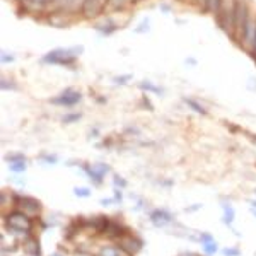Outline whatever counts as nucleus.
<instances>
[{"instance_id": "nucleus-1", "label": "nucleus", "mask_w": 256, "mask_h": 256, "mask_svg": "<svg viewBox=\"0 0 256 256\" xmlns=\"http://www.w3.org/2000/svg\"><path fill=\"white\" fill-rule=\"evenodd\" d=\"M84 52L81 45L77 46H70V48H55L50 50L48 53L41 57L39 63L43 65H62V67H72L75 62H77L79 55Z\"/></svg>"}, {"instance_id": "nucleus-2", "label": "nucleus", "mask_w": 256, "mask_h": 256, "mask_svg": "<svg viewBox=\"0 0 256 256\" xmlns=\"http://www.w3.org/2000/svg\"><path fill=\"white\" fill-rule=\"evenodd\" d=\"M251 12H253V5L251 0H236V9H234V43L239 46L241 34L246 26L248 19H250Z\"/></svg>"}, {"instance_id": "nucleus-3", "label": "nucleus", "mask_w": 256, "mask_h": 256, "mask_svg": "<svg viewBox=\"0 0 256 256\" xmlns=\"http://www.w3.org/2000/svg\"><path fill=\"white\" fill-rule=\"evenodd\" d=\"M234 9H236V0H222V7L219 10V16L215 17V23L234 41Z\"/></svg>"}, {"instance_id": "nucleus-4", "label": "nucleus", "mask_w": 256, "mask_h": 256, "mask_svg": "<svg viewBox=\"0 0 256 256\" xmlns=\"http://www.w3.org/2000/svg\"><path fill=\"white\" fill-rule=\"evenodd\" d=\"M5 224L14 234H19V236H26V234H29L32 229V222L29 219V215H26L21 210H14V212H10V214H7Z\"/></svg>"}, {"instance_id": "nucleus-5", "label": "nucleus", "mask_w": 256, "mask_h": 256, "mask_svg": "<svg viewBox=\"0 0 256 256\" xmlns=\"http://www.w3.org/2000/svg\"><path fill=\"white\" fill-rule=\"evenodd\" d=\"M108 0H84L81 9V19L97 21L106 14Z\"/></svg>"}, {"instance_id": "nucleus-6", "label": "nucleus", "mask_w": 256, "mask_h": 256, "mask_svg": "<svg viewBox=\"0 0 256 256\" xmlns=\"http://www.w3.org/2000/svg\"><path fill=\"white\" fill-rule=\"evenodd\" d=\"M256 39V9L253 7V12H251L250 19H248L246 26L243 29V34H241V41H239V48H243L244 52L250 55L251 50H253Z\"/></svg>"}, {"instance_id": "nucleus-7", "label": "nucleus", "mask_w": 256, "mask_h": 256, "mask_svg": "<svg viewBox=\"0 0 256 256\" xmlns=\"http://www.w3.org/2000/svg\"><path fill=\"white\" fill-rule=\"evenodd\" d=\"M82 92L77 91V89H65V91L60 92L58 96H53L52 99L48 101L53 106H63V108H74L77 104L82 103Z\"/></svg>"}, {"instance_id": "nucleus-8", "label": "nucleus", "mask_w": 256, "mask_h": 256, "mask_svg": "<svg viewBox=\"0 0 256 256\" xmlns=\"http://www.w3.org/2000/svg\"><path fill=\"white\" fill-rule=\"evenodd\" d=\"M125 23H118V19H113V14H104L103 17H99L97 21H94L92 28L99 32L101 36H111L114 32H118L120 29H123Z\"/></svg>"}, {"instance_id": "nucleus-9", "label": "nucleus", "mask_w": 256, "mask_h": 256, "mask_svg": "<svg viewBox=\"0 0 256 256\" xmlns=\"http://www.w3.org/2000/svg\"><path fill=\"white\" fill-rule=\"evenodd\" d=\"M74 17L75 16L62 12V10H48V12L45 14L46 24H50L52 28H58V29H65V28L72 26V23L75 21Z\"/></svg>"}, {"instance_id": "nucleus-10", "label": "nucleus", "mask_w": 256, "mask_h": 256, "mask_svg": "<svg viewBox=\"0 0 256 256\" xmlns=\"http://www.w3.org/2000/svg\"><path fill=\"white\" fill-rule=\"evenodd\" d=\"M82 3H84V0H53V3L50 5L48 10H62V12L72 14L75 17H81Z\"/></svg>"}, {"instance_id": "nucleus-11", "label": "nucleus", "mask_w": 256, "mask_h": 256, "mask_svg": "<svg viewBox=\"0 0 256 256\" xmlns=\"http://www.w3.org/2000/svg\"><path fill=\"white\" fill-rule=\"evenodd\" d=\"M16 207L17 210L24 212L26 215H38L41 212V203L36 198L28 197V195H21L16 197Z\"/></svg>"}, {"instance_id": "nucleus-12", "label": "nucleus", "mask_w": 256, "mask_h": 256, "mask_svg": "<svg viewBox=\"0 0 256 256\" xmlns=\"http://www.w3.org/2000/svg\"><path fill=\"white\" fill-rule=\"evenodd\" d=\"M53 3V0H29L28 3H24V5H21L23 7V10L24 12H29V14H43L45 16L46 14V10L50 9V5Z\"/></svg>"}, {"instance_id": "nucleus-13", "label": "nucleus", "mask_w": 256, "mask_h": 256, "mask_svg": "<svg viewBox=\"0 0 256 256\" xmlns=\"http://www.w3.org/2000/svg\"><path fill=\"white\" fill-rule=\"evenodd\" d=\"M120 246L125 250V253L137 255L143 248V243H142V239H139L137 236H125L120 239Z\"/></svg>"}, {"instance_id": "nucleus-14", "label": "nucleus", "mask_w": 256, "mask_h": 256, "mask_svg": "<svg viewBox=\"0 0 256 256\" xmlns=\"http://www.w3.org/2000/svg\"><path fill=\"white\" fill-rule=\"evenodd\" d=\"M150 221L154 222L156 226H168L169 222L174 221V215L169 214L168 210H164V208H157V210H152L150 212Z\"/></svg>"}, {"instance_id": "nucleus-15", "label": "nucleus", "mask_w": 256, "mask_h": 256, "mask_svg": "<svg viewBox=\"0 0 256 256\" xmlns=\"http://www.w3.org/2000/svg\"><path fill=\"white\" fill-rule=\"evenodd\" d=\"M103 232L106 234L108 237H111V239H121V237H125V232H127V229H125V227L121 226L120 222L108 221V224H106V227H104Z\"/></svg>"}, {"instance_id": "nucleus-16", "label": "nucleus", "mask_w": 256, "mask_h": 256, "mask_svg": "<svg viewBox=\"0 0 256 256\" xmlns=\"http://www.w3.org/2000/svg\"><path fill=\"white\" fill-rule=\"evenodd\" d=\"M96 256H128L120 244H106L96 251Z\"/></svg>"}, {"instance_id": "nucleus-17", "label": "nucleus", "mask_w": 256, "mask_h": 256, "mask_svg": "<svg viewBox=\"0 0 256 256\" xmlns=\"http://www.w3.org/2000/svg\"><path fill=\"white\" fill-rule=\"evenodd\" d=\"M183 101H185L186 106H188L192 111H195L197 114H200V116H208V110L200 103V101H195L192 97H183Z\"/></svg>"}, {"instance_id": "nucleus-18", "label": "nucleus", "mask_w": 256, "mask_h": 256, "mask_svg": "<svg viewBox=\"0 0 256 256\" xmlns=\"http://www.w3.org/2000/svg\"><path fill=\"white\" fill-rule=\"evenodd\" d=\"M23 248L29 256H41V248H39V243L34 239V237H28Z\"/></svg>"}, {"instance_id": "nucleus-19", "label": "nucleus", "mask_w": 256, "mask_h": 256, "mask_svg": "<svg viewBox=\"0 0 256 256\" xmlns=\"http://www.w3.org/2000/svg\"><path fill=\"white\" fill-rule=\"evenodd\" d=\"M139 89H140V91H143V92H152V94H157V96L164 94V89L159 87V85H156L154 82H150V81L139 82Z\"/></svg>"}, {"instance_id": "nucleus-20", "label": "nucleus", "mask_w": 256, "mask_h": 256, "mask_svg": "<svg viewBox=\"0 0 256 256\" xmlns=\"http://www.w3.org/2000/svg\"><path fill=\"white\" fill-rule=\"evenodd\" d=\"M84 172L89 176V178H91V181L94 183V185L99 186L101 183H103V179H104V178H103V176H99V174H97V172H96V169H94V166H89V164H85V166H84Z\"/></svg>"}, {"instance_id": "nucleus-21", "label": "nucleus", "mask_w": 256, "mask_h": 256, "mask_svg": "<svg viewBox=\"0 0 256 256\" xmlns=\"http://www.w3.org/2000/svg\"><path fill=\"white\" fill-rule=\"evenodd\" d=\"M221 7H222V0H207V14H210L214 19L219 16Z\"/></svg>"}, {"instance_id": "nucleus-22", "label": "nucleus", "mask_w": 256, "mask_h": 256, "mask_svg": "<svg viewBox=\"0 0 256 256\" xmlns=\"http://www.w3.org/2000/svg\"><path fill=\"white\" fill-rule=\"evenodd\" d=\"M234 217H236V212H234V208L230 207L229 203H224V217H222L224 224H226V226H232Z\"/></svg>"}, {"instance_id": "nucleus-23", "label": "nucleus", "mask_w": 256, "mask_h": 256, "mask_svg": "<svg viewBox=\"0 0 256 256\" xmlns=\"http://www.w3.org/2000/svg\"><path fill=\"white\" fill-rule=\"evenodd\" d=\"M82 118V113L81 111H72V113H67L62 116V123L65 125H70V123H75V121H79Z\"/></svg>"}, {"instance_id": "nucleus-24", "label": "nucleus", "mask_w": 256, "mask_h": 256, "mask_svg": "<svg viewBox=\"0 0 256 256\" xmlns=\"http://www.w3.org/2000/svg\"><path fill=\"white\" fill-rule=\"evenodd\" d=\"M10 166V171L14 172V174H23V172H26L28 169V164L26 161H19V162H12Z\"/></svg>"}, {"instance_id": "nucleus-25", "label": "nucleus", "mask_w": 256, "mask_h": 256, "mask_svg": "<svg viewBox=\"0 0 256 256\" xmlns=\"http://www.w3.org/2000/svg\"><path fill=\"white\" fill-rule=\"evenodd\" d=\"M0 87H2V91H14L17 85H16V82H14L12 79L2 77L0 79Z\"/></svg>"}, {"instance_id": "nucleus-26", "label": "nucleus", "mask_w": 256, "mask_h": 256, "mask_svg": "<svg viewBox=\"0 0 256 256\" xmlns=\"http://www.w3.org/2000/svg\"><path fill=\"white\" fill-rule=\"evenodd\" d=\"M149 31H150V21L145 17V19L140 21V23L137 24L135 32H137V34H143V32H149Z\"/></svg>"}, {"instance_id": "nucleus-27", "label": "nucleus", "mask_w": 256, "mask_h": 256, "mask_svg": "<svg viewBox=\"0 0 256 256\" xmlns=\"http://www.w3.org/2000/svg\"><path fill=\"white\" fill-rule=\"evenodd\" d=\"M92 166H94L97 174L103 176V178L108 174V172H110V166H108V164H103V162H96V164H92Z\"/></svg>"}, {"instance_id": "nucleus-28", "label": "nucleus", "mask_w": 256, "mask_h": 256, "mask_svg": "<svg viewBox=\"0 0 256 256\" xmlns=\"http://www.w3.org/2000/svg\"><path fill=\"white\" fill-rule=\"evenodd\" d=\"M132 81V74H125V75H116V77H113V82L116 85H125L127 82Z\"/></svg>"}, {"instance_id": "nucleus-29", "label": "nucleus", "mask_w": 256, "mask_h": 256, "mask_svg": "<svg viewBox=\"0 0 256 256\" xmlns=\"http://www.w3.org/2000/svg\"><path fill=\"white\" fill-rule=\"evenodd\" d=\"M192 5L198 10V12L207 14V0H193Z\"/></svg>"}, {"instance_id": "nucleus-30", "label": "nucleus", "mask_w": 256, "mask_h": 256, "mask_svg": "<svg viewBox=\"0 0 256 256\" xmlns=\"http://www.w3.org/2000/svg\"><path fill=\"white\" fill-rule=\"evenodd\" d=\"M203 251L207 255H215L219 251V248H217V243H207V244H203Z\"/></svg>"}, {"instance_id": "nucleus-31", "label": "nucleus", "mask_w": 256, "mask_h": 256, "mask_svg": "<svg viewBox=\"0 0 256 256\" xmlns=\"http://www.w3.org/2000/svg\"><path fill=\"white\" fill-rule=\"evenodd\" d=\"M74 193H75V197H81V198L91 197V190H89V188H82V186H77V188H74Z\"/></svg>"}, {"instance_id": "nucleus-32", "label": "nucleus", "mask_w": 256, "mask_h": 256, "mask_svg": "<svg viewBox=\"0 0 256 256\" xmlns=\"http://www.w3.org/2000/svg\"><path fill=\"white\" fill-rule=\"evenodd\" d=\"M5 159H7V162H9V164H12V162L26 161V157H24L23 154H10V156H7Z\"/></svg>"}, {"instance_id": "nucleus-33", "label": "nucleus", "mask_w": 256, "mask_h": 256, "mask_svg": "<svg viewBox=\"0 0 256 256\" xmlns=\"http://www.w3.org/2000/svg\"><path fill=\"white\" fill-rule=\"evenodd\" d=\"M222 255L224 256H241V251L237 248H224L222 250Z\"/></svg>"}, {"instance_id": "nucleus-34", "label": "nucleus", "mask_w": 256, "mask_h": 256, "mask_svg": "<svg viewBox=\"0 0 256 256\" xmlns=\"http://www.w3.org/2000/svg\"><path fill=\"white\" fill-rule=\"evenodd\" d=\"M113 181H114V186H118V188H125V186H127V181L118 174L113 176Z\"/></svg>"}, {"instance_id": "nucleus-35", "label": "nucleus", "mask_w": 256, "mask_h": 256, "mask_svg": "<svg viewBox=\"0 0 256 256\" xmlns=\"http://www.w3.org/2000/svg\"><path fill=\"white\" fill-rule=\"evenodd\" d=\"M14 55H10V53H5V52H2V63L5 65V63H12L14 62Z\"/></svg>"}, {"instance_id": "nucleus-36", "label": "nucleus", "mask_w": 256, "mask_h": 256, "mask_svg": "<svg viewBox=\"0 0 256 256\" xmlns=\"http://www.w3.org/2000/svg\"><path fill=\"white\" fill-rule=\"evenodd\" d=\"M41 161L43 162H48V164H57V162H58V157H55V156H41Z\"/></svg>"}, {"instance_id": "nucleus-37", "label": "nucleus", "mask_w": 256, "mask_h": 256, "mask_svg": "<svg viewBox=\"0 0 256 256\" xmlns=\"http://www.w3.org/2000/svg\"><path fill=\"white\" fill-rule=\"evenodd\" d=\"M198 239L201 241L203 244H207V243H214V236H210V234H201Z\"/></svg>"}, {"instance_id": "nucleus-38", "label": "nucleus", "mask_w": 256, "mask_h": 256, "mask_svg": "<svg viewBox=\"0 0 256 256\" xmlns=\"http://www.w3.org/2000/svg\"><path fill=\"white\" fill-rule=\"evenodd\" d=\"M140 101H142V103H140V104H142V106H145L147 110H154V106H152V104L149 103V97H147V96H143V97H142V99H140Z\"/></svg>"}, {"instance_id": "nucleus-39", "label": "nucleus", "mask_w": 256, "mask_h": 256, "mask_svg": "<svg viewBox=\"0 0 256 256\" xmlns=\"http://www.w3.org/2000/svg\"><path fill=\"white\" fill-rule=\"evenodd\" d=\"M113 200L116 201V203H121V200H123V198H121L120 190H116V188H114V197H113Z\"/></svg>"}, {"instance_id": "nucleus-40", "label": "nucleus", "mask_w": 256, "mask_h": 256, "mask_svg": "<svg viewBox=\"0 0 256 256\" xmlns=\"http://www.w3.org/2000/svg\"><path fill=\"white\" fill-rule=\"evenodd\" d=\"M250 57H251V58H253L255 62H256V39H255V45H253V50H251Z\"/></svg>"}, {"instance_id": "nucleus-41", "label": "nucleus", "mask_w": 256, "mask_h": 256, "mask_svg": "<svg viewBox=\"0 0 256 256\" xmlns=\"http://www.w3.org/2000/svg\"><path fill=\"white\" fill-rule=\"evenodd\" d=\"M14 3H17V5H24V3H28L29 0H12Z\"/></svg>"}, {"instance_id": "nucleus-42", "label": "nucleus", "mask_w": 256, "mask_h": 256, "mask_svg": "<svg viewBox=\"0 0 256 256\" xmlns=\"http://www.w3.org/2000/svg\"><path fill=\"white\" fill-rule=\"evenodd\" d=\"M114 200H101V205H104V207H108V205H111Z\"/></svg>"}, {"instance_id": "nucleus-43", "label": "nucleus", "mask_w": 256, "mask_h": 256, "mask_svg": "<svg viewBox=\"0 0 256 256\" xmlns=\"http://www.w3.org/2000/svg\"><path fill=\"white\" fill-rule=\"evenodd\" d=\"M185 63H186V65H197V62H195L193 58H186V60H185Z\"/></svg>"}, {"instance_id": "nucleus-44", "label": "nucleus", "mask_w": 256, "mask_h": 256, "mask_svg": "<svg viewBox=\"0 0 256 256\" xmlns=\"http://www.w3.org/2000/svg\"><path fill=\"white\" fill-rule=\"evenodd\" d=\"M176 2H179V3H188V5H192L193 0H176Z\"/></svg>"}, {"instance_id": "nucleus-45", "label": "nucleus", "mask_w": 256, "mask_h": 256, "mask_svg": "<svg viewBox=\"0 0 256 256\" xmlns=\"http://www.w3.org/2000/svg\"><path fill=\"white\" fill-rule=\"evenodd\" d=\"M161 10H162V12H169L171 9H169V7H166V3H164V5L161 7Z\"/></svg>"}, {"instance_id": "nucleus-46", "label": "nucleus", "mask_w": 256, "mask_h": 256, "mask_svg": "<svg viewBox=\"0 0 256 256\" xmlns=\"http://www.w3.org/2000/svg\"><path fill=\"white\" fill-rule=\"evenodd\" d=\"M50 256H63V255L60 253V251H55V253H52V255H50Z\"/></svg>"}, {"instance_id": "nucleus-47", "label": "nucleus", "mask_w": 256, "mask_h": 256, "mask_svg": "<svg viewBox=\"0 0 256 256\" xmlns=\"http://www.w3.org/2000/svg\"><path fill=\"white\" fill-rule=\"evenodd\" d=\"M179 256H197V255H193V253H181Z\"/></svg>"}, {"instance_id": "nucleus-48", "label": "nucleus", "mask_w": 256, "mask_h": 256, "mask_svg": "<svg viewBox=\"0 0 256 256\" xmlns=\"http://www.w3.org/2000/svg\"><path fill=\"white\" fill-rule=\"evenodd\" d=\"M251 214H253L255 215V217H256V208L253 207V208H251Z\"/></svg>"}]
</instances>
